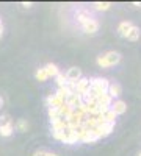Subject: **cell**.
Listing matches in <instances>:
<instances>
[{"label":"cell","instance_id":"6da1fadb","mask_svg":"<svg viewBox=\"0 0 141 156\" xmlns=\"http://www.w3.org/2000/svg\"><path fill=\"white\" fill-rule=\"evenodd\" d=\"M122 55L119 53V51H114V50H110V51H105V53H102L100 56H97L96 62L97 66L102 67V69H107V67H113L116 66V64H119Z\"/></svg>","mask_w":141,"mask_h":156},{"label":"cell","instance_id":"7a4b0ae2","mask_svg":"<svg viewBox=\"0 0 141 156\" xmlns=\"http://www.w3.org/2000/svg\"><path fill=\"white\" fill-rule=\"evenodd\" d=\"M82 30H83V33H86V34H94V33L99 31V22H97L94 17L88 19L86 22L82 23Z\"/></svg>","mask_w":141,"mask_h":156},{"label":"cell","instance_id":"3957f363","mask_svg":"<svg viewBox=\"0 0 141 156\" xmlns=\"http://www.w3.org/2000/svg\"><path fill=\"white\" fill-rule=\"evenodd\" d=\"M89 87H91V86H89V80H88V78H85V76H82L80 80L77 81V86H75V94H79V95L82 97V95H85V94L88 92V90H89Z\"/></svg>","mask_w":141,"mask_h":156},{"label":"cell","instance_id":"277c9868","mask_svg":"<svg viewBox=\"0 0 141 156\" xmlns=\"http://www.w3.org/2000/svg\"><path fill=\"white\" fill-rule=\"evenodd\" d=\"M110 109L116 114V115H122V114L127 111V103L122 101V100H113Z\"/></svg>","mask_w":141,"mask_h":156},{"label":"cell","instance_id":"5b68a950","mask_svg":"<svg viewBox=\"0 0 141 156\" xmlns=\"http://www.w3.org/2000/svg\"><path fill=\"white\" fill-rule=\"evenodd\" d=\"M65 75H66V80H68V81H74V83H77V81H79L80 78L83 76V75H82V70H80L79 67H71Z\"/></svg>","mask_w":141,"mask_h":156},{"label":"cell","instance_id":"8992f818","mask_svg":"<svg viewBox=\"0 0 141 156\" xmlns=\"http://www.w3.org/2000/svg\"><path fill=\"white\" fill-rule=\"evenodd\" d=\"M107 94L114 100V98H118L121 94H122V87L119 83H110L108 84V89H107Z\"/></svg>","mask_w":141,"mask_h":156},{"label":"cell","instance_id":"52a82bcc","mask_svg":"<svg viewBox=\"0 0 141 156\" xmlns=\"http://www.w3.org/2000/svg\"><path fill=\"white\" fill-rule=\"evenodd\" d=\"M132 27H133V23L129 22V20L119 22V25H118V33H119V36H121V37H127V34H129V31L132 30Z\"/></svg>","mask_w":141,"mask_h":156},{"label":"cell","instance_id":"ba28073f","mask_svg":"<svg viewBox=\"0 0 141 156\" xmlns=\"http://www.w3.org/2000/svg\"><path fill=\"white\" fill-rule=\"evenodd\" d=\"M46 101H47V106H49L50 109H58L60 106H63V103H65V101H61L55 94H50Z\"/></svg>","mask_w":141,"mask_h":156},{"label":"cell","instance_id":"9c48e42d","mask_svg":"<svg viewBox=\"0 0 141 156\" xmlns=\"http://www.w3.org/2000/svg\"><path fill=\"white\" fill-rule=\"evenodd\" d=\"M44 69H46V73H47V76H49V78H50V76H54V78H55V76L60 73L58 66H57V64H54V62H49V64H46Z\"/></svg>","mask_w":141,"mask_h":156},{"label":"cell","instance_id":"30bf717a","mask_svg":"<svg viewBox=\"0 0 141 156\" xmlns=\"http://www.w3.org/2000/svg\"><path fill=\"white\" fill-rule=\"evenodd\" d=\"M93 16L89 14V11L88 9H79L77 11V20H79V23L82 25L83 22H86L88 19H91Z\"/></svg>","mask_w":141,"mask_h":156},{"label":"cell","instance_id":"8fae6325","mask_svg":"<svg viewBox=\"0 0 141 156\" xmlns=\"http://www.w3.org/2000/svg\"><path fill=\"white\" fill-rule=\"evenodd\" d=\"M114 129V123H104L102 126H99V131H100V137H105L108 134H111V131Z\"/></svg>","mask_w":141,"mask_h":156},{"label":"cell","instance_id":"7c38bea8","mask_svg":"<svg viewBox=\"0 0 141 156\" xmlns=\"http://www.w3.org/2000/svg\"><path fill=\"white\" fill-rule=\"evenodd\" d=\"M139 34H141L139 28L136 27V25H133L132 30L129 31V34H127V37H125V39H129V41H138V39H139Z\"/></svg>","mask_w":141,"mask_h":156},{"label":"cell","instance_id":"4fadbf2b","mask_svg":"<svg viewBox=\"0 0 141 156\" xmlns=\"http://www.w3.org/2000/svg\"><path fill=\"white\" fill-rule=\"evenodd\" d=\"M93 8L96 11H108L111 8V3L110 2H94L93 3Z\"/></svg>","mask_w":141,"mask_h":156},{"label":"cell","instance_id":"5bb4252c","mask_svg":"<svg viewBox=\"0 0 141 156\" xmlns=\"http://www.w3.org/2000/svg\"><path fill=\"white\" fill-rule=\"evenodd\" d=\"M102 117H104V120L107 123H114V120H116V114H114L111 109H107L104 114H102Z\"/></svg>","mask_w":141,"mask_h":156},{"label":"cell","instance_id":"9a60e30c","mask_svg":"<svg viewBox=\"0 0 141 156\" xmlns=\"http://www.w3.org/2000/svg\"><path fill=\"white\" fill-rule=\"evenodd\" d=\"M16 128H17V131L25 133V131H27V129L30 128V125H28V122L25 120V119H19V120L16 122Z\"/></svg>","mask_w":141,"mask_h":156},{"label":"cell","instance_id":"2e32d148","mask_svg":"<svg viewBox=\"0 0 141 156\" xmlns=\"http://www.w3.org/2000/svg\"><path fill=\"white\" fill-rule=\"evenodd\" d=\"M69 94H71V92H69V89L65 86V87H58V90H57V94H55V95H57L61 101H65V100H66V97H68Z\"/></svg>","mask_w":141,"mask_h":156},{"label":"cell","instance_id":"e0dca14e","mask_svg":"<svg viewBox=\"0 0 141 156\" xmlns=\"http://www.w3.org/2000/svg\"><path fill=\"white\" fill-rule=\"evenodd\" d=\"M8 125H13L11 115H9V114H2V115H0V128L8 126Z\"/></svg>","mask_w":141,"mask_h":156},{"label":"cell","instance_id":"ac0fdd59","mask_svg":"<svg viewBox=\"0 0 141 156\" xmlns=\"http://www.w3.org/2000/svg\"><path fill=\"white\" fill-rule=\"evenodd\" d=\"M13 133H14V125H8V126L0 128V136H3V137H9Z\"/></svg>","mask_w":141,"mask_h":156},{"label":"cell","instance_id":"d6986e66","mask_svg":"<svg viewBox=\"0 0 141 156\" xmlns=\"http://www.w3.org/2000/svg\"><path fill=\"white\" fill-rule=\"evenodd\" d=\"M55 81H57L58 87H65V86H66V83H68V80H66V75L60 72V73L55 76Z\"/></svg>","mask_w":141,"mask_h":156},{"label":"cell","instance_id":"ffe728a7","mask_svg":"<svg viewBox=\"0 0 141 156\" xmlns=\"http://www.w3.org/2000/svg\"><path fill=\"white\" fill-rule=\"evenodd\" d=\"M35 76H36V80L38 81H46L47 80V73H46V69L44 67H41V69H38L36 70V73H35Z\"/></svg>","mask_w":141,"mask_h":156},{"label":"cell","instance_id":"44dd1931","mask_svg":"<svg viewBox=\"0 0 141 156\" xmlns=\"http://www.w3.org/2000/svg\"><path fill=\"white\" fill-rule=\"evenodd\" d=\"M33 156H47V151L46 150H38V151H35Z\"/></svg>","mask_w":141,"mask_h":156},{"label":"cell","instance_id":"7402d4cb","mask_svg":"<svg viewBox=\"0 0 141 156\" xmlns=\"http://www.w3.org/2000/svg\"><path fill=\"white\" fill-rule=\"evenodd\" d=\"M20 5H22V8H27V9L33 6V3H32V2H22Z\"/></svg>","mask_w":141,"mask_h":156},{"label":"cell","instance_id":"603a6c76","mask_svg":"<svg viewBox=\"0 0 141 156\" xmlns=\"http://www.w3.org/2000/svg\"><path fill=\"white\" fill-rule=\"evenodd\" d=\"M3 31H5V28H3V23H0V39H2V36H3Z\"/></svg>","mask_w":141,"mask_h":156},{"label":"cell","instance_id":"cb8c5ba5","mask_svg":"<svg viewBox=\"0 0 141 156\" xmlns=\"http://www.w3.org/2000/svg\"><path fill=\"white\" fill-rule=\"evenodd\" d=\"M132 5H133V6H136V8H141V3H139V2H133Z\"/></svg>","mask_w":141,"mask_h":156},{"label":"cell","instance_id":"d4e9b609","mask_svg":"<svg viewBox=\"0 0 141 156\" xmlns=\"http://www.w3.org/2000/svg\"><path fill=\"white\" fill-rule=\"evenodd\" d=\"M2 106H3V98L0 97V109H2Z\"/></svg>","mask_w":141,"mask_h":156},{"label":"cell","instance_id":"484cf974","mask_svg":"<svg viewBox=\"0 0 141 156\" xmlns=\"http://www.w3.org/2000/svg\"><path fill=\"white\" fill-rule=\"evenodd\" d=\"M47 156H58V154H55V153H49V151H47Z\"/></svg>","mask_w":141,"mask_h":156},{"label":"cell","instance_id":"4316f807","mask_svg":"<svg viewBox=\"0 0 141 156\" xmlns=\"http://www.w3.org/2000/svg\"><path fill=\"white\" fill-rule=\"evenodd\" d=\"M138 156H141V153H139V154H138Z\"/></svg>","mask_w":141,"mask_h":156},{"label":"cell","instance_id":"83f0119b","mask_svg":"<svg viewBox=\"0 0 141 156\" xmlns=\"http://www.w3.org/2000/svg\"><path fill=\"white\" fill-rule=\"evenodd\" d=\"M0 23H2V20H0Z\"/></svg>","mask_w":141,"mask_h":156}]
</instances>
